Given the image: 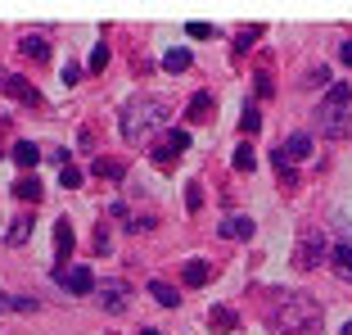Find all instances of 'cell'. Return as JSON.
<instances>
[{
    "mask_svg": "<svg viewBox=\"0 0 352 335\" xmlns=\"http://www.w3.org/2000/svg\"><path fill=\"white\" fill-rule=\"evenodd\" d=\"M19 50L28 54L32 63H45V59H50V45H45V37H23V41H19Z\"/></svg>",
    "mask_w": 352,
    "mask_h": 335,
    "instance_id": "13",
    "label": "cell"
},
{
    "mask_svg": "<svg viewBox=\"0 0 352 335\" xmlns=\"http://www.w3.org/2000/svg\"><path fill=\"white\" fill-rule=\"evenodd\" d=\"M28 236H32V218H19L10 231H5V245H14V250H19V245H28Z\"/></svg>",
    "mask_w": 352,
    "mask_h": 335,
    "instance_id": "19",
    "label": "cell"
},
{
    "mask_svg": "<svg viewBox=\"0 0 352 335\" xmlns=\"http://www.w3.org/2000/svg\"><path fill=\"white\" fill-rule=\"evenodd\" d=\"M172 105L167 100H154V95H135L131 105H122V136L126 141H149L158 127L167 123Z\"/></svg>",
    "mask_w": 352,
    "mask_h": 335,
    "instance_id": "1",
    "label": "cell"
},
{
    "mask_svg": "<svg viewBox=\"0 0 352 335\" xmlns=\"http://www.w3.org/2000/svg\"><path fill=\"white\" fill-rule=\"evenodd\" d=\"M316 118H321V132L325 136H348V123H352V86L348 82H334L330 91L321 95V109H316Z\"/></svg>",
    "mask_w": 352,
    "mask_h": 335,
    "instance_id": "2",
    "label": "cell"
},
{
    "mask_svg": "<svg viewBox=\"0 0 352 335\" xmlns=\"http://www.w3.org/2000/svg\"><path fill=\"white\" fill-rule=\"evenodd\" d=\"M253 231H258L253 218H226L221 222V236H235V241H253Z\"/></svg>",
    "mask_w": 352,
    "mask_h": 335,
    "instance_id": "10",
    "label": "cell"
},
{
    "mask_svg": "<svg viewBox=\"0 0 352 335\" xmlns=\"http://www.w3.org/2000/svg\"><path fill=\"white\" fill-rule=\"evenodd\" d=\"M73 222L68 218H59L54 222V272H63V258H68V254H73Z\"/></svg>",
    "mask_w": 352,
    "mask_h": 335,
    "instance_id": "7",
    "label": "cell"
},
{
    "mask_svg": "<svg viewBox=\"0 0 352 335\" xmlns=\"http://www.w3.org/2000/svg\"><path fill=\"white\" fill-rule=\"evenodd\" d=\"M95 177L122 181V177H126V163H122V159H95Z\"/></svg>",
    "mask_w": 352,
    "mask_h": 335,
    "instance_id": "16",
    "label": "cell"
},
{
    "mask_svg": "<svg viewBox=\"0 0 352 335\" xmlns=\"http://www.w3.org/2000/svg\"><path fill=\"white\" fill-rule=\"evenodd\" d=\"M104 63H109V45H95V50H91V59H86V73H104Z\"/></svg>",
    "mask_w": 352,
    "mask_h": 335,
    "instance_id": "22",
    "label": "cell"
},
{
    "mask_svg": "<svg viewBox=\"0 0 352 335\" xmlns=\"http://www.w3.org/2000/svg\"><path fill=\"white\" fill-rule=\"evenodd\" d=\"M330 263H334V272H339L343 281H352V245H334Z\"/></svg>",
    "mask_w": 352,
    "mask_h": 335,
    "instance_id": "14",
    "label": "cell"
},
{
    "mask_svg": "<svg viewBox=\"0 0 352 335\" xmlns=\"http://www.w3.org/2000/svg\"><path fill=\"white\" fill-rule=\"evenodd\" d=\"M253 86H258V100H271V91H276V82H271V73H267V68H258Z\"/></svg>",
    "mask_w": 352,
    "mask_h": 335,
    "instance_id": "25",
    "label": "cell"
},
{
    "mask_svg": "<svg viewBox=\"0 0 352 335\" xmlns=\"http://www.w3.org/2000/svg\"><path fill=\"white\" fill-rule=\"evenodd\" d=\"M253 163H258V154H253V145H249V141H244V145L235 150V168H239V172H249Z\"/></svg>",
    "mask_w": 352,
    "mask_h": 335,
    "instance_id": "23",
    "label": "cell"
},
{
    "mask_svg": "<svg viewBox=\"0 0 352 335\" xmlns=\"http://www.w3.org/2000/svg\"><path fill=\"white\" fill-rule=\"evenodd\" d=\"M59 285L68 294H91L95 290V272H91V267H63V272H59Z\"/></svg>",
    "mask_w": 352,
    "mask_h": 335,
    "instance_id": "6",
    "label": "cell"
},
{
    "mask_svg": "<svg viewBox=\"0 0 352 335\" xmlns=\"http://www.w3.org/2000/svg\"><path fill=\"white\" fill-rule=\"evenodd\" d=\"M208 326H212V331H235L239 326V317H235V308H212V313H208Z\"/></svg>",
    "mask_w": 352,
    "mask_h": 335,
    "instance_id": "15",
    "label": "cell"
},
{
    "mask_svg": "<svg viewBox=\"0 0 352 335\" xmlns=\"http://www.w3.org/2000/svg\"><path fill=\"white\" fill-rule=\"evenodd\" d=\"M339 59H343V63L352 68V41H343V45H339Z\"/></svg>",
    "mask_w": 352,
    "mask_h": 335,
    "instance_id": "32",
    "label": "cell"
},
{
    "mask_svg": "<svg viewBox=\"0 0 352 335\" xmlns=\"http://www.w3.org/2000/svg\"><path fill=\"white\" fill-rule=\"evenodd\" d=\"M258 37H262V28H249V32H239V37H235V54H244V50H249L253 41H258Z\"/></svg>",
    "mask_w": 352,
    "mask_h": 335,
    "instance_id": "27",
    "label": "cell"
},
{
    "mask_svg": "<svg viewBox=\"0 0 352 335\" xmlns=\"http://www.w3.org/2000/svg\"><path fill=\"white\" fill-rule=\"evenodd\" d=\"M0 86H5V91H10L14 100H23V105H41V91H36L32 82H23V77H14V73L0 77Z\"/></svg>",
    "mask_w": 352,
    "mask_h": 335,
    "instance_id": "9",
    "label": "cell"
},
{
    "mask_svg": "<svg viewBox=\"0 0 352 335\" xmlns=\"http://www.w3.org/2000/svg\"><path fill=\"white\" fill-rule=\"evenodd\" d=\"M14 308H19V313H36L41 304H36V299H14Z\"/></svg>",
    "mask_w": 352,
    "mask_h": 335,
    "instance_id": "31",
    "label": "cell"
},
{
    "mask_svg": "<svg viewBox=\"0 0 352 335\" xmlns=\"http://www.w3.org/2000/svg\"><path fill=\"white\" fill-rule=\"evenodd\" d=\"M186 209H190V213L204 209V186H199V181H190V186H186Z\"/></svg>",
    "mask_w": 352,
    "mask_h": 335,
    "instance_id": "24",
    "label": "cell"
},
{
    "mask_svg": "<svg viewBox=\"0 0 352 335\" xmlns=\"http://www.w3.org/2000/svg\"><path fill=\"white\" fill-rule=\"evenodd\" d=\"M258 127H262V114H258V109H244V114H239V132H249V136H253Z\"/></svg>",
    "mask_w": 352,
    "mask_h": 335,
    "instance_id": "26",
    "label": "cell"
},
{
    "mask_svg": "<svg viewBox=\"0 0 352 335\" xmlns=\"http://www.w3.org/2000/svg\"><path fill=\"white\" fill-rule=\"evenodd\" d=\"M321 254H325V241L321 236H302V254H298V267H311V263H321Z\"/></svg>",
    "mask_w": 352,
    "mask_h": 335,
    "instance_id": "11",
    "label": "cell"
},
{
    "mask_svg": "<svg viewBox=\"0 0 352 335\" xmlns=\"http://www.w3.org/2000/svg\"><path fill=\"white\" fill-rule=\"evenodd\" d=\"M212 114H217V100H212L208 91H195V100L186 105V123H190V127H199V123H208Z\"/></svg>",
    "mask_w": 352,
    "mask_h": 335,
    "instance_id": "8",
    "label": "cell"
},
{
    "mask_svg": "<svg viewBox=\"0 0 352 335\" xmlns=\"http://www.w3.org/2000/svg\"><path fill=\"white\" fill-rule=\"evenodd\" d=\"M186 150H190V132H186V127H172V132H163V141L149 150V159H154L158 168H167L176 154H186Z\"/></svg>",
    "mask_w": 352,
    "mask_h": 335,
    "instance_id": "3",
    "label": "cell"
},
{
    "mask_svg": "<svg viewBox=\"0 0 352 335\" xmlns=\"http://www.w3.org/2000/svg\"><path fill=\"white\" fill-rule=\"evenodd\" d=\"M59 77H63V86H73V82H77V77H82V68H77V63H68V68H63V73H59Z\"/></svg>",
    "mask_w": 352,
    "mask_h": 335,
    "instance_id": "30",
    "label": "cell"
},
{
    "mask_svg": "<svg viewBox=\"0 0 352 335\" xmlns=\"http://www.w3.org/2000/svg\"><path fill=\"white\" fill-rule=\"evenodd\" d=\"M36 159H41V150L32 145V141H19V145H14V163L19 168H36Z\"/></svg>",
    "mask_w": 352,
    "mask_h": 335,
    "instance_id": "20",
    "label": "cell"
},
{
    "mask_svg": "<svg viewBox=\"0 0 352 335\" xmlns=\"http://www.w3.org/2000/svg\"><path fill=\"white\" fill-rule=\"evenodd\" d=\"M59 181H63L68 190H77V186H82V172H77V168H63V172H59Z\"/></svg>",
    "mask_w": 352,
    "mask_h": 335,
    "instance_id": "29",
    "label": "cell"
},
{
    "mask_svg": "<svg viewBox=\"0 0 352 335\" xmlns=\"http://www.w3.org/2000/svg\"><path fill=\"white\" fill-rule=\"evenodd\" d=\"M190 59H195V54H190L186 45H181V50H167V54H163V68H167V73H186Z\"/></svg>",
    "mask_w": 352,
    "mask_h": 335,
    "instance_id": "18",
    "label": "cell"
},
{
    "mask_svg": "<svg viewBox=\"0 0 352 335\" xmlns=\"http://www.w3.org/2000/svg\"><path fill=\"white\" fill-rule=\"evenodd\" d=\"M181 276H186V285H195V290H199V285H208V276H212V267H208L204 258H190L186 267H181Z\"/></svg>",
    "mask_w": 352,
    "mask_h": 335,
    "instance_id": "12",
    "label": "cell"
},
{
    "mask_svg": "<svg viewBox=\"0 0 352 335\" xmlns=\"http://www.w3.org/2000/svg\"><path fill=\"white\" fill-rule=\"evenodd\" d=\"M10 308H14V299H10V294H0V313H10Z\"/></svg>",
    "mask_w": 352,
    "mask_h": 335,
    "instance_id": "33",
    "label": "cell"
},
{
    "mask_svg": "<svg viewBox=\"0 0 352 335\" xmlns=\"http://www.w3.org/2000/svg\"><path fill=\"white\" fill-rule=\"evenodd\" d=\"M149 294H154L163 308H176L181 304V294H176V285H167V281H149Z\"/></svg>",
    "mask_w": 352,
    "mask_h": 335,
    "instance_id": "17",
    "label": "cell"
},
{
    "mask_svg": "<svg viewBox=\"0 0 352 335\" xmlns=\"http://www.w3.org/2000/svg\"><path fill=\"white\" fill-rule=\"evenodd\" d=\"M126 299H131V285H126V281H104L100 285L104 313H126Z\"/></svg>",
    "mask_w": 352,
    "mask_h": 335,
    "instance_id": "5",
    "label": "cell"
},
{
    "mask_svg": "<svg viewBox=\"0 0 352 335\" xmlns=\"http://www.w3.org/2000/svg\"><path fill=\"white\" fill-rule=\"evenodd\" d=\"M307 154H311V136H307V132H298V136H289L276 154H271V163L280 168V177H289V168L298 163V159H307Z\"/></svg>",
    "mask_w": 352,
    "mask_h": 335,
    "instance_id": "4",
    "label": "cell"
},
{
    "mask_svg": "<svg viewBox=\"0 0 352 335\" xmlns=\"http://www.w3.org/2000/svg\"><path fill=\"white\" fill-rule=\"evenodd\" d=\"M186 32L195 37V41H208V37H212L217 28H212V23H186Z\"/></svg>",
    "mask_w": 352,
    "mask_h": 335,
    "instance_id": "28",
    "label": "cell"
},
{
    "mask_svg": "<svg viewBox=\"0 0 352 335\" xmlns=\"http://www.w3.org/2000/svg\"><path fill=\"white\" fill-rule=\"evenodd\" d=\"M343 335H352V322H343Z\"/></svg>",
    "mask_w": 352,
    "mask_h": 335,
    "instance_id": "34",
    "label": "cell"
},
{
    "mask_svg": "<svg viewBox=\"0 0 352 335\" xmlns=\"http://www.w3.org/2000/svg\"><path fill=\"white\" fill-rule=\"evenodd\" d=\"M14 195H19V199H41V181H36V177H19V181H14Z\"/></svg>",
    "mask_w": 352,
    "mask_h": 335,
    "instance_id": "21",
    "label": "cell"
}]
</instances>
